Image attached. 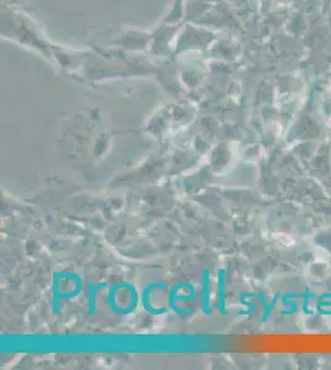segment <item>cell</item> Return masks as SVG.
Returning <instances> with one entry per match:
<instances>
[{"mask_svg":"<svg viewBox=\"0 0 331 370\" xmlns=\"http://www.w3.org/2000/svg\"><path fill=\"white\" fill-rule=\"evenodd\" d=\"M89 313L94 312V309H96V300H94V295H96V288L94 285H89Z\"/></svg>","mask_w":331,"mask_h":370,"instance_id":"3","label":"cell"},{"mask_svg":"<svg viewBox=\"0 0 331 370\" xmlns=\"http://www.w3.org/2000/svg\"><path fill=\"white\" fill-rule=\"evenodd\" d=\"M210 272L208 269H203L202 272V311L204 315L211 316V301H210Z\"/></svg>","mask_w":331,"mask_h":370,"instance_id":"1","label":"cell"},{"mask_svg":"<svg viewBox=\"0 0 331 370\" xmlns=\"http://www.w3.org/2000/svg\"><path fill=\"white\" fill-rule=\"evenodd\" d=\"M219 275H218V311L220 315L225 316L226 310H225V277H224V270H220L219 269Z\"/></svg>","mask_w":331,"mask_h":370,"instance_id":"2","label":"cell"}]
</instances>
